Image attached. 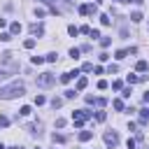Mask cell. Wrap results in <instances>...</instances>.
Listing matches in <instances>:
<instances>
[{
	"label": "cell",
	"instance_id": "23",
	"mask_svg": "<svg viewBox=\"0 0 149 149\" xmlns=\"http://www.w3.org/2000/svg\"><path fill=\"white\" fill-rule=\"evenodd\" d=\"M70 58H74V61L79 58V49H77V47H74V49H70Z\"/></svg>",
	"mask_w": 149,
	"mask_h": 149
},
{
	"label": "cell",
	"instance_id": "37",
	"mask_svg": "<svg viewBox=\"0 0 149 149\" xmlns=\"http://www.w3.org/2000/svg\"><path fill=\"white\" fill-rule=\"evenodd\" d=\"M142 98H144V102H149V91H147V93H144Z\"/></svg>",
	"mask_w": 149,
	"mask_h": 149
},
{
	"label": "cell",
	"instance_id": "27",
	"mask_svg": "<svg viewBox=\"0 0 149 149\" xmlns=\"http://www.w3.org/2000/svg\"><path fill=\"white\" fill-rule=\"evenodd\" d=\"M74 95H77L74 88H68V91H65V98H74Z\"/></svg>",
	"mask_w": 149,
	"mask_h": 149
},
{
	"label": "cell",
	"instance_id": "3",
	"mask_svg": "<svg viewBox=\"0 0 149 149\" xmlns=\"http://www.w3.org/2000/svg\"><path fill=\"white\" fill-rule=\"evenodd\" d=\"M91 116H93V112H88V109H77V112H72V123H74L77 128H81L84 121L91 119Z\"/></svg>",
	"mask_w": 149,
	"mask_h": 149
},
{
	"label": "cell",
	"instance_id": "1",
	"mask_svg": "<svg viewBox=\"0 0 149 149\" xmlns=\"http://www.w3.org/2000/svg\"><path fill=\"white\" fill-rule=\"evenodd\" d=\"M16 72H19V63L14 61V54H9V51L2 54V58H0V79H7Z\"/></svg>",
	"mask_w": 149,
	"mask_h": 149
},
{
	"label": "cell",
	"instance_id": "10",
	"mask_svg": "<svg viewBox=\"0 0 149 149\" xmlns=\"http://www.w3.org/2000/svg\"><path fill=\"white\" fill-rule=\"evenodd\" d=\"M91 137H93V133H91V130H81V133H79V140H81V142H88Z\"/></svg>",
	"mask_w": 149,
	"mask_h": 149
},
{
	"label": "cell",
	"instance_id": "17",
	"mask_svg": "<svg viewBox=\"0 0 149 149\" xmlns=\"http://www.w3.org/2000/svg\"><path fill=\"white\" fill-rule=\"evenodd\" d=\"M100 23H102V26H109V23H112V19H109L107 14H102V16H100Z\"/></svg>",
	"mask_w": 149,
	"mask_h": 149
},
{
	"label": "cell",
	"instance_id": "13",
	"mask_svg": "<svg viewBox=\"0 0 149 149\" xmlns=\"http://www.w3.org/2000/svg\"><path fill=\"white\" fill-rule=\"evenodd\" d=\"M130 21H133V23H140V21H142V12H133V14H130Z\"/></svg>",
	"mask_w": 149,
	"mask_h": 149
},
{
	"label": "cell",
	"instance_id": "2",
	"mask_svg": "<svg viewBox=\"0 0 149 149\" xmlns=\"http://www.w3.org/2000/svg\"><path fill=\"white\" fill-rule=\"evenodd\" d=\"M23 93H26V84H23V81H12V84H7V86L0 88V98H5V100L21 98Z\"/></svg>",
	"mask_w": 149,
	"mask_h": 149
},
{
	"label": "cell",
	"instance_id": "34",
	"mask_svg": "<svg viewBox=\"0 0 149 149\" xmlns=\"http://www.w3.org/2000/svg\"><path fill=\"white\" fill-rule=\"evenodd\" d=\"M65 126V119H56V128H63Z\"/></svg>",
	"mask_w": 149,
	"mask_h": 149
},
{
	"label": "cell",
	"instance_id": "24",
	"mask_svg": "<svg viewBox=\"0 0 149 149\" xmlns=\"http://www.w3.org/2000/svg\"><path fill=\"white\" fill-rule=\"evenodd\" d=\"M0 40H2V42H9V40H12V33H2Z\"/></svg>",
	"mask_w": 149,
	"mask_h": 149
},
{
	"label": "cell",
	"instance_id": "8",
	"mask_svg": "<svg viewBox=\"0 0 149 149\" xmlns=\"http://www.w3.org/2000/svg\"><path fill=\"white\" fill-rule=\"evenodd\" d=\"M147 121H149V109H147V107H142V109H140V123L144 126Z\"/></svg>",
	"mask_w": 149,
	"mask_h": 149
},
{
	"label": "cell",
	"instance_id": "9",
	"mask_svg": "<svg viewBox=\"0 0 149 149\" xmlns=\"http://www.w3.org/2000/svg\"><path fill=\"white\" fill-rule=\"evenodd\" d=\"M86 84H88V81H86V77H79V79H77V86H74V91H84V88H86Z\"/></svg>",
	"mask_w": 149,
	"mask_h": 149
},
{
	"label": "cell",
	"instance_id": "19",
	"mask_svg": "<svg viewBox=\"0 0 149 149\" xmlns=\"http://www.w3.org/2000/svg\"><path fill=\"white\" fill-rule=\"evenodd\" d=\"M61 105H63V100H61V98H54V100H51V107H54V109H58Z\"/></svg>",
	"mask_w": 149,
	"mask_h": 149
},
{
	"label": "cell",
	"instance_id": "4",
	"mask_svg": "<svg viewBox=\"0 0 149 149\" xmlns=\"http://www.w3.org/2000/svg\"><path fill=\"white\" fill-rule=\"evenodd\" d=\"M54 84H56V74H51V72H42V74H37V86L49 88V86H54Z\"/></svg>",
	"mask_w": 149,
	"mask_h": 149
},
{
	"label": "cell",
	"instance_id": "20",
	"mask_svg": "<svg viewBox=\"0 0 149 149\" xmlns=\"http://www.w3.org/2000/svg\"><path fill=\"white\" fill-rule=\"evenodd\" d=\"M30 112H33V109H30V107H28V105H23V107H21V112H19V114H21V116H28V114H30Z\"/></svg>",
	"mask_w": 149,
	"mask_h": 149
},
{
	"label": "cell",
	"instance_id": "31",
	"mask_svg": "<svg viewBox=\"0 0 149 149\" xmlns=\"http://www.w3.org/2000/svg\"><path fill=\"white\" fill-rule=\"evenodd\" d=\"M95 105H100V107H105V105H107V100H105V98H95Z\"/></svg>",
	"mask_w": 149,
	"mask_h": 149
},
{
	"label": "cell",
	"instance_id": "18",
	"mask_svg": "<svg viewBox=\"0 0 149 149\" xmlns=\"http://www.w3.org/2000/svg\"><path fill=\"white\" fill-rule=\"evenodd\" d=\"M126 56H128V49H119V51H116V58H119V61L126 58Z\"/></svg>",
	"mask_w": 149,
	"mask_h": 149
},
{
	"label": "cell",
	"instance_id": "16",
	"mask_svg": "<svg viewBox=\"0 0 149 149\" xmlns=\"http://www.w3.org/2000/svg\"><path fill=\"white\" fill-rule=\"evenodd\" d=\"M112 105H114V109H116V112H123V100H114Z\"/></svg>",
	"mask_w": 149,
	"mask_h": 149
},
{
	"label": "cell",
	"instance_id": "11",
	"mask_svg": "<svg viewBox=\"0 0 149 149\" xmlns=\"http://www.w3.org/2000/svg\"><path fill=\"white\" fill-rule=\"evenodd\" d=\"M9 30H12V35H19V33H21V23H19V21H14V23L9 26Z\"/></svg>",
	"mask_w": 149,
	"mask_h": 149
},
{
	"label": "cell",
	"instance_id": "39",
	"mask_svg": "<svg viewBox=\"0 0 149 149\" xmlns=\"http://www.w3.org/2000/svg\"><path fill=\"white\" fill-rule=\"evenodd\" d=\"M0 149H5V147H2V144H0Z\"/></svg>",
	"mask_w": 149,
	"mask_h": 149
},
{
	"label": "cell",
	"instance_id": "15",
	"mask_svg": "<svg viewBox=\"0 0 149 149\" xmlns=\"http://www.w3.org/2000/svg\"><path fill=\"white\" fill-rule=\"evenodd\" d=\"M51 140H54V142H65L68 137H65L63 133H54V135H51Z\"/></svg>",
	"mask_w": 149,
	"mask_h": 149
},
{
	"label": "cell",
	"instance_id": "21",
	"mask_svg": "<svg viewBox=\"0 0 149 149\" xmlns=\"http://www.w3.org/2000/svg\"><path fill=\"white\" fill-rule=\"evenodd\" d=\"M68 33H70V35H72V37H74V35H77V33H79V28H77V26H68Z\"/></svg>",
	"mask_w": 149,
	"mask_h": 149
},
{
	"label": "cell",
	"instance_id": "26",
	"mask_svg": "<svg viewBox=\"0 0 149 149\" xmlns=\"http://www.w3.org/2000/svg\"><path fill=\"white\" fill-rule=\"evenodd\" d=\"M81 70H84V72H91V70H93V63H84Z\"/></svg>",
	"mask_w": 149,
	"mask_h": 149
},
{
	"label": "cell",
	"instance_id": "25",
	"mask_svg": "<svg viewBox=\"0 0 149 149\" xmlns=\"http://www.w3.org/2000/svg\"><path fill=\"white\" fill-rule=\"evenodd\" d=\"M44 61H49V63H56V61H58V56H56V54H49Z\"/></svg>",
	"mask_w": 149,
	"mask_h": 149
},
{
	"label": "cell",
	"instance_id": "40",
	"mask_svg": "<svg viewBox=\"0 0 149 149\" xmlns=\"http://www.w3.org/2000/svg\"><path fill=\"white\" fill-rule=\"evenodd\" d=\"M35 149H40V147H35Z\"/></svg>",
	"mask_w": 149,
	"mask_h": 149
},
{
	"label": "cell",
	"instance_id": "38",
	"mask_svg": "<svg viewBox=\"0 0 149 149\" xmlns=\"http://www.w3.org/2000/svg\"><path fill=\"white\" fill-rule=\"evenodd\" d=\"M12 149H23V147H12Z\"/></svg>",
	"mask_w": 149,
	"mask_h": 149
},
{
	"label": "cell",
	"instance_id": "29",
	"mask_svg": "<svg viewBox=\"0 0 149 149\" xmlns=\"http://www.w3.org/2000/svg\"><path fill=\"white\" fill-rule=\"evenodd\" d=\"M44 14H47V12H44V9H42V7H37V9H35V16H40V19H42V16H44Z\"/></svg>",
	"mask_w": 149,
	"mask_h": 149
},
{
	"label": "cell",
	"instance_id": "30",
	"mask_svg": "<svg viewBox=\"0 0 149 149\" xmlns=\"http://www.w3.org/2000/svg\"><path fill=\"white\" fill-rule=\"evenodd\" d=\"M33 63H35V65H40V63H44V58H42V56H33Z\"/></svg>",
	"mask_w": 149,
	"mask_h": 149
},
{
	"label": "cell",
	"instance_id": "22",
	"mask_svg": "<svg viewBox=\"0 0 149 149\" xmlns=\"http://www.w3.org/2000/svg\"><path fill=\"white\" fill-rule=\"evenodd\" d=\"M23 47H26V49H33V47H35V40H33V37H30V40H26V42H23Z\"/></svg>",
	"mask_w": 149,
	"mask_h": 149
},
{
	"label": "cell",
	"instance_id": "33",
	"mask_svg": "<svg viewBox=\"0 0 149 149\" xmlns=\"http://www.w3.org/2000/svg\"><path fill=\"white\" fill-rule=\"evenodd\" d=\"M112 88H114V91H119V88H121V81H119V79H116V81H112Z\"/></svg>",
	"mask_w": 149,
	"mask_h": 149
},
{
	"label": "cell",
	"instance_id": "28",
	"mask_svg": "<svg viewBox=\"0 0 149 149\" xmlns=\"http://www.w3.org/2000/svg\"><path fill=\"white\" fill-rule=\"evenodd\" d=\"M44 102H47L44 95H37V98H35V105H44Z\"/></svg>",
	"mask_w": 149,
	"mask_h": 149
},
{
	"label": "cell",
	"instance_id": "36",
	"mask_svg": "<svg viewBox=\"0 0 149 149\" xmlns=\"http://www.w3.org/2000/svg\"><path fill=\"white\" fill-rule=\"evenodd\" d=\"M5 26H7V21H5V19H0V28H5Z\"/></svg>",
	"mask_w": 149,
	"mask_h": 149
},
{
	"label": "cell",
	"instance_id": "35",
	"mask_svg": "<svg viewBox=\"0 0 149 149\" xmlns=\"http://www.w3.org/2000/svg\"><path fill=\"white\" fill-rule=\"evenodd\" d=\"M7 123H9V119L7 116H0V126H7Z\"/></svg>",
	"mask_w": 149,
	"mask_h": 149
},
{
	"label": "cell",
	"instance_id": "12",
	"mask_svg": "<svg viewBox=\"0 0 149 149\" xmlns=\"http://www.w3.org/2000/svg\"><path fill=\"white\" fill-rule=\"evenodd\" d=\"M126 79H128V84H135V81H142V79H144V74H140V77H137V74H128Z\"/></svg>",
	"mask_w": 149,
	"mask_h": 149
},
{
	"label": "cell",
	"instance_id": "7",
	"mask_svg": "<svg viewBox=\"0 0 149 149\" xmlns=\"http://www.w3.org/2000/svg\"><path fill=\"white\" fill-rule=\"evenodd\" d=\"M95 9H98L95 5H81L79 7V14H95Z\"/></svg>",
	"mask_w": 149,
	"mask_h": 149
},
{
	"label": "cell",
	"instance_id": "6",
	"mask_svg": "<svg viewBox=\"0 0 149 149\" xmlns=\"http://www.w3.org/2000/svg\"><path fill=\"white\" fill-rule=\"evenodd\" d=\"M28 30H30V35H42V33H44V26H42V23H30Z\"/></svg>",
	"mask_w": 149,
	"mask_h": 149
},
{
	"label": "cell",
	"instance_id": "5",
	"mask_svg": "<svg viewBox=\"0 0 149 149\" xmlns=\"http://www.w3.org/2000/svg\"><path fill=\"white\" fill-rule=\"evenodd\" d=\"M102 140H105V144H107V147H116V144H119V135H116V133H112V130H107V133L102 135Z\"/></svg>",
	"mask_w": 149,
	"mask_h": 149
},
{
	"label": "cell",
	"instance_id": "32",
	"mask_svg": "<svg viewBox=\"0 0 149 149\" xmlns=\"http://www.w3.org/2000/svg\"><path fill=\"white\" fill-rule=\"evenodd\" d=\"M109 42H112L109 37H102V40H100V44H102V47H109Z\"/></svg>",
	"mask_w": 149,
	"mask_h": 149
},
{
	"label": "cell",
	"instance_id": "14",
	"mask_svg": "<svg viewBox=\"0 0 149 149\" xmlns=\"http://www.w3.org/2000/svg\"><path fill=\"white\" fill-rule=\"evenodd\" d=\"M135 68H137V72H144V70L149 68V63H147V61H137V65H135Z\"/></svg>",
	"mask_w": 149,
	"mask_h": 149
}]
</instances>
